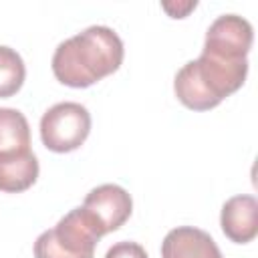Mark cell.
I'll list each match as a JSON object with an SVG mask.
<instances>
[{"instance_id": "2", "label": "cell", "mask_w": 258, "mask_h": 258, "mask_svg": "<svg viewBox=\"0 0 258 258\" xmlns=\"http://www.w3.org/2000/svg\"><path fill=\"white\" fill-rule=\"evenodd\" d=\"M248 75L246 60H222L210 54H200L185 62L175 79L173 91L179 103L191 111H210L226 97L236 93Z\"/></svg>"}, {"instance_id": "7", "label": "cell", "mask_w": 258, "mask_h": 258, "mask_svg": "<svg viewBox=\"0 0 258 258\" xmlns=\"http://www.w3.org/2000/svg\"><path fill=\"white\" fill-rule=\"evenodd\" d=\"M220 226L226 238L236 244H248L258 234V202L254 196H234L226 200L220 214Z\"/></svg>"}, {"instance_id": "4", "label": "cell", "mask_w": 258, "mask_h": 258, "mask_svg": "<svg viewBox=\"0 0 258 258\" xmlns=\"http://www.w3.org/2000/svg\"><path fill=\"white\" fill-rule=\"evenodd\" d=\"M91 133V113L85 105L62 101L52 105L40 119V139L54 153L79 149Z\"/></svg>"}, {"instance_id": "1", "label": "cell", "mask_w": 258, "mask_h": 258, "mask_svg": "<svg viewBox=\"0 0 258 258\" xmlns=\"http://www.w3.org/2000/svg\"><path fill=\"white\" fill-rule=\"evenodd\" d=\"M125 56L123 40L109 26H89L62 40L52 54V75L58 83L85 89L115 73Z\"/></svg>"}, {"instance_id": "9", "label": "cell", "mask_w": 258, "mask_h": 258, "mask_svg": "<svg viewBox=\"0 0 258 258\" xmlns=\"http://www.w3.org/2000/svg\"><path fill=\"white\" fill-rule=\"evenodd\" d=\"M38 159L30 149L0 155V191L18 194L28 189L38 177Z\"/></svg>"}, {"instance_id": "5", "label": "cell", "mask_w": 258, "mask_h": 258, "mask_svg": "<svg viewBox=\"0 0 258 258\" xmlns=\"http://www.w3.org/2000/svg\"><path fill=\"white\" fill-rule=\"evenodd\" d=\"M252 38L254 30L246 18L224 14L210 24L202 52L222 60H246L252 48Z\"/></svg>"}, {"instance_id": "12", "label": "cell", "mask_w": 258, "mask_h": 258, "mask_svg": "<svg viewBox=\"0 0 258 258\" xmlns=\"http://www.w3.org/2000/svg\"><path fill=\"white\" fill-rule=\"evenodd\" d=\"M105 258H149V256H147V252H145V248L141 244L123 240V242L113 244L107 250Z\"/></svg>"}, {"instance_id": "6", "label": "cell", "mask_w": 258, "mask_h": 258, "mask_svg": "<svg viewBox=\"0 0 258 258\" xmlns=\"http://www.w3.org/2000/svg\"><path fill=\"white\" fill-rule=\"evenodd\" d=\"M81 208L89 214V218L97 224L99 232L105 236L119 230L129 220L133 212V200L121 185L103 183L87 194Z\"/></svg>"}, {"instance_id": "8", "label": "cell", "mask_w": 258, "mask_h": 258, "mask_svg": "<svg viewBox=\"0 0 258 258\" xmlns=\"http://www.w3.org/2000/svg\"><path fill=\"white\" fill-rule=\"evenodd\" d=\"M161 258H224L214 238L194 226H179L165 234Z\"/></svg>"}, {"instance_id": "10", "label": "cell", "mask_w": 258, "mask_h": 258, "mask_svg": "<svg viewBox=\"0 0 258 258\" xmlns=\"http://www.w3.org/2000/svg\"><path fill=\"white\" fill-rule=\"evenodd\" d=\"M30 127L18 109L0 107V155L30 149Z\"/></svg>"}, {"instance_id": "11", "label": "cell", "mask_w": 258, "mask_h": 258, "mask_svg": "<svg viewBox=\"0 0 258 258\" xmlns=\"http://www.w3.org/2000/svg\"><path fill=\"white\" fill-rule=\"evenodd\" d=\"M26 77V67L22 56L10 48L0 44V99L12 97L20 91Z\"/></svg>"}, {"instance_id": "3", "label": "cell", "mask_w": 258, "mask_h": 258, "mask_svg": "<svg viewBox=\"0 0 258 258\" xmlns=\"http://www.w3.org/2000/svg\"><path fill=\"white\" fill-rule=\"evenodd\" d=\"M101 238L103 234L89 214L75 208L36 238L34 258H93Z\"/></svg>"}]
</instances>
